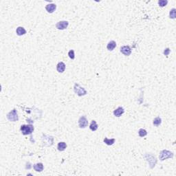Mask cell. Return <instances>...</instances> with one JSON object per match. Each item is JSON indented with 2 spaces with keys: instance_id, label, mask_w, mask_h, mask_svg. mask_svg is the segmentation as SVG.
Masks as SVG:
<instances>
[{
  "instance_id": "4",
  "label": "cell",
  "mask_w": 176,
  "mask_h": 176,
  "mask_svg": "<svg viewBox=\"0 0 176 176\" xmlns=\"http://www.w3.org/2000/svg\"><path fill=\"white\" fill-rule=\"evenodd\" d=\"M173 153L169 151L168 150H162L160 153L159 158L161 161H163L168 158H173Z\"/></svg>"
},
{
  "instance_id": "3",
  "label": "cell",
  "mask_w": 176,
  "mask_h": 176,
  "mask_svg": "<svg viewBox=\"0 0 176 176\" xmlns=\"http://www.w3.org/2000/svg\"><path fill=\"white\" fill-rule=\"evenodd\" d=\"M74 91L79 96H83L87 94V91L85 90V88H83L77 83H75L74 86Z\"/></svg>"
},
{
  "instance_id": "17",
  "label": "cell",
  "mask_w": 176,
  "mask_h": 176,
  "mask_svg": "<svg viewBox=\"0 0 176 176\" xmlns=\"http://www.w3.org/2000/svg\"><path fill=\"white\" fill-rule=\"evenodd\" d=\"M161 123H162V119L160 117H156L153 122V124L155 127H158L159 125H160Z\"/></svg>"
},
{
  "instance_id": "1",
  "label": "cell",
  "mask_w": 176,
  "mask_h": 176,
  "mask_svg": "<svg viewBox=\"0 0 176 176\" xmlns=\"http://www.w3.org/2000/svg\"><path fill=\"white\" fill-rule=\"evenodd\" d=\"M20 130L23 135H30L34 131V127L32 124H23L21 126Z\"/></svg>"
},
{
  "instance_id": "9",
  "label": "cell",
  "mask_w": 176,
  "mask_h": 176,
  "mask_svg": "<svg viewBox=\"0 0 176 176\" xmlns=\"http://www.w3.org/2000/svg\"><path fill=\"white\" fill-rule=\"evenodd\" d=\"M56 8H57V6H56V4H55V3H50V4H48V5L46 6V10L49 13L54 12V11H55Z\"/></svg>"
},
{
  "instance_id": "5",
  "label": "cell",
  "mask_w": 176,
  "mask_h": 176,
  "mask_svg": "<svg viewBox=\"0 0 176 176\" xmlns=\"http://www.w3.org/2000/svg\"><path fill=\"white\" fill-rule=\"evenodd\" d=\"M69 25V22L67 21H60L58 22L57 24H56V28H57L58 30H65Z\"/></svg>"
},
{
  "instance_id": "16",
  "label": "cell",
  "mask_w": 176,
  "mask_h": 176,
  "mask_svg": "<svg viewBox=\"0 0 176 176\" xmlns=\"http://www.w3.org/2000/svg\"><path fill=\"white\" fill-rule=\"evenodd\" d=\"M115 139L114 138H112V139H109V138H104V143L106 144L108 146H110V145H112L114 143H115Z\"/></svg>"
},
{
  "instance_id": "22",
  "label": "cell",
  "mask_w": 176,
  "mask_h": 176,
  "mask_svg": "<svg viewBox=\"0 0 176 176\" xmlns=\"http://www.w3.org/2000/svg\"><path fill=\"white\" fill-rule=\"evenodd\" d=\"M171 50L169 48H166L164 49V55H166V56H168V55H169V53H170Z\"/></svg>"
},
{
  "instance_id": "10",
  "label": "cell",
  "mask_w": 176,
  "mask_h": 176,
  "mask_svg": "<svg viewBox=\"0 0 176 176\" xmlns=\"http://www.w3.org/2000/svg\"><path fill=\"white\" fill-rule=\"evenodd\" d=\"M65 70V64L63 62H59L57 65V70L58 72L63 73Z\"/></svg>"
},
{
  "instance_id": "8",
  "label": "cell",
  "mask_w": 176,
  "mask_h": 176,
  "mask_svg": "<svg viewBox=\"0 0 176 176\" xmlns=\"http://www.w3.org/2000/svg\"><path fill=\"white\" fill-rule=\"evenodd\" d=\"M124 113V109L123 107H118L117 109H116L114 111V115L116 117H120Z\"/></svg>"
},
{
  "instance_id": "13",
  "label": "cell",
  "mask_w": 176,
  "mask_h": 176,
  "mask_svg": "<svg viewBox=\"0 0 176 176\" xmlns=\"http://www.w3.org/2000/svg\"><path fill=\"white\" fill-rule=\"evenodd\" d=\"M34 169L36 172H41L43 170V164L42 163H36L33 166Z\"/></svg>"
},
{
  "instance_id": "19",
  "label": "cell",
  "mask_w": 176,
  "mask_h": 176,
  "mask_svg": "<svg viewBox=\"0 0 176 176\" xmlns=\"http://www.w3.org/2000/svg\"><path fill=\"white\" fill-rule=\"evenodd\" d=\"M176 8H172L169 12V17L171 19H176Z\"/></svg>"
},
{
  "instance_id": "14",
  "label": "cell",
  "mask_w": 176,
  "mask_h": 176,
  "mask_svg": "<svg viewBox=\"0 0 176 176\" xmlns=\"http://www.w3.org/2000/svg\"><path fill=\"white\" fill-rule=\"evenodd\" d=\"M66 147H67V145H66V143H64V142H60V143H59L57 145L58 150L60 151H64L65 149H66Z\"/></svg>"
},
{
  "instance_id": "15",
  "label": "cell",
  "mask_w": 176,
  "mask_h": 176,
  "mask_svg": "<svg viewBox=\"0 0 176 176\" xmlns=\"http://www.w3.org/2000/svg\"><path fill=\"white\" fill-rule=\"evenodd\" d=\"M98 128V126L96 122L95 121V120H92L90 124H89V129L92 131H95L97 130Z\"/></svg>"
},
{
  "instance_id": "18",
  "label": "cell",
  "mask_w": 176,
  "mask_h": 176,
  "mask_svg": "<svg viewBox=\"0 0 176 176\" xmlns=\"http://www.w3.org/2000/svg\"><path fill=\"white\" fill-rule=\"evenodd\" d=\"M138 135L141 138L145 137L147 135V131L145 129H140L139 131H138Z\"/></svg>"
},
{
  "instance_id": "6",
  "label": "cell",
  "mask_w": 176,
  "mask_h": 176,
  "mask_svg": "<svg viewBox=\"0 0 176 176\" xmlns=\"http://www.w3.org/2000/svg\"><path fill=\"white\" fill-rule=\"evenodd\" d=\"M88 125V120L87 118L83 116L80 118L79 119V127L81 129H84V128L87 127Z\"/></svg>"
},
{
  "instance_id": "7",
  "label": "cell",
  "mask_w": 176,
  "mask_h": 176,
  "mask_svg": "<svg viewBox=\"0 0 176 176\" xmlns=\"http://www.w3.org/2000/svg\"><path fill=\"white\" fill-rule=\"evenodd\" d=\"M120 51L124 56H129L131 54V49L129 46H122L120 47Z\"/></svg>"
},
{
  "instance_id": "12",
  "label": "cell",
  "mask_w": 176,
  "mask_h": 176,
  "mask_svg": "<svg viewBox=\"0 0 176 176\" xmlns=\"http://www.w3.org/2000/svg\"><path fill=\"white\" fill-rule=\"evenodd\" d=\"M26 30H25V28L24 27H21V26H19L17 28L16 30V33L18 36H22V35H24L26 34Z\"/></svg>"
},
{
  "instance_id": "21",
  "label": "cell",
  "mask_w": 176,
  "mask_h": 176,
  "mask_svg": "<svg viewBox=\"0 0 176 176\" xmlns=\"http://www.w3.org/2000/svg\"><path fill=\"white\" fill-rule=\"evenodd\" d=\"M68 56H69V57L71 59H74V58H75V55H74V51L73 50H70V51H69V52H68Z\"/></svg>"
},
{
  "instance_id": "2",
  "label": "cell",
  "mask_w": 176,
  "mask_h": 176,
  "mask_svg": "<svg viewBox=\"0 0 176 176\" xmlns=\"http://www.w3.org/2000/svg\"><path fill=\"white\" fill-rule=\"evenodd\" d=\"M8 120H10V122H16L19 120V116L17 114V109H13L12 111H10L7 116H6Z\"/></svg>"
},
{
  "instance_id": "11",
  "label": "cell",
  "mask_w": 176,
  "mask_h": 176,
  "mask_svg": "<svg viewBox=\"0 0 176 176\" xmlns=\"http://www.w3.org/2000/svg\"><path fill=\"white\" fill-rule=\"evenodd\" d=\"M116 47V43L114 41H110L107 45V49L109 50V51H112L114 50Z\"/></svg>"
},
{
  "instance_id": "20",
  "label": "cell",
  "mask_w": 176,
  "mask_h": 176,
  "mask_svg": "<svg viewBox=\"0 0 176 176\" xmlns=\"http://www.w3.org/2000/svg\"><path fill=\"white\" fill-rule=\"evenodd\" d=\"M168 3V1L167 0H160L158 1V5L160 7H164L166 6Z\"/></svg>"
}]
</instances>
